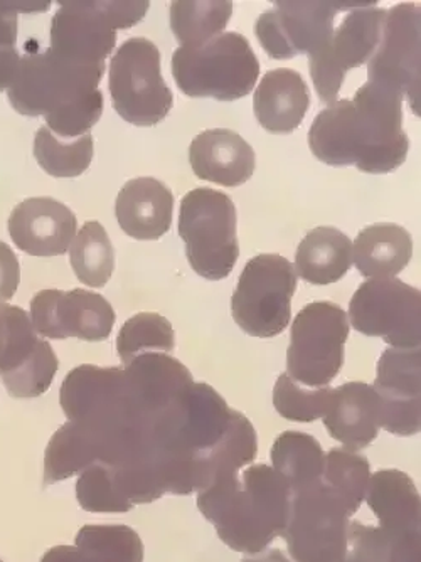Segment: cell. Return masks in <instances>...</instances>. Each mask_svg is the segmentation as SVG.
<instances>
[{"mask_svg":"<svg viewBox=\"0 0 421 562\" xmlns=\"http://www.w3.org/2000/svg\"><path fill=\"white\" fill-rule=\"evenodd\" d=\"M270 457L272 469L284 479L293 495L322 482L325 453L321 443L307 432H281L272 447Z\"/></svg>","mask_w":421,"mask_h":562,"instance_id":"cell-30","label":"cell"},{"mask_svg":"<svg viewBox=\"0 0 421 562\" xmlns=\"http://www.w3.org/2000/svg\"><path fill=\"white\" fill-rule=\"evenodd\" d=\"M41 562H144V544L129 526H85L76 546L49 549Z\"/></svg>","mask_w":421,"mask_h":562,"instance_id":"cell-27","label":"cell"},{"mask_svg":"<svg viewBox=\"0 0 421 562\" xmlns=\"http://www.w3.org/2000/svg\"><path fill=\"white\" fill-rule=\"evenodd\" d=\"M103 447L93 432L68 422L53 435L44 457V487L71 479L100 462Z\"/></svg>","mask_w":421,"mask_h":562,"instance_id":"cell-31","label":"cell"},{"mask_svg":"<svg viewBox=\"0 0 421 562\" xmlns=\"http://www.w3.org/2000/svg\"><path fill=\"white\" fill-rule=\"evenodd\" d=\"M21 55L15 47L0 46V91L9 90L14 83Z\"/></svg>","mask_w":421,"mask_h":562,"instance_id":"cell-43","label":"cell"},{"mask_svg":"<svg viewBox=\"0 0 421 562\" xmlns=\"http://www.w3.org/2000/svg\"><path fill=\"white\" fill-rule=\"evenodd\" d=\"M347 318L359 334L381 337L392 349H418L421 292L397 278H373L354 293Z\"/></svg>","mask_w":421,"mask_h":562,"instance_id":"cell-13","label":"cell"},{"mask_svg":"<svg viewBox=\"0 0 421 562\" xmlns=\"http://www.w3.org/2000/svg\"><path fill=\"white\" fill-rule=\"evenodd\" d=\"M123 372L135 418L145 426H151L195 384L189 369L163 352L142 353Z\"/></svg>","mask_w":421,"mask_h":562,"instance_id":"cell-20","label":"cell"},{"mask_svg":"<svg viewBox=\"0 0 421 562\" xmlns=\"http://www.w3.org/2000/svg\"><path fill=\"white\" fill-rule=\"evenodd\" d=\"M403 94L367 81L354 100L334 101L309 132L313 156L331 167L389 173L403 166L410 138L403 131Z\"/></svg>","mask_w":421,"mask_h":562,"instance_id":"cell-1","label":"cell"},{"mask_svg":"<svg viewBox=\"0 0 421 562\" xmlns=\"http://www.w3.org/2000/svg\"><path fill=\"white\" fill-rule=\"evenodd\" d=\"M322 419L329 435L347 450H364L381 429V400L369 384L346 382L332 393Z\"/></svg>","mask_w":421,"mask_h":562,"instance_id":"cell-23","label":"cell"},{"mask_svg":"<svg viewBox=\"0 0 421 562\" xmlns=\"http://www.w3.org/2000/svg\"><path fill=\"white\" fill-rule=\"evenodd\" d=\"M21 281V265L11 246L0 241V305L11 300Z\"/></svg>","mask_w":421,"mask_h":562,"instance_id":"cell-42","label":"cell"},{"mask_svg":"<svg viewBox=\"0 0 421 562\" xmlns=\"http://www.w3.org/2000/svg\"><path fill=\"white\" fill-rule=\"evenodd\" d=\"M292 497L284 479L259 463L208 483L198 492V508L228 548L253 555L284 538Z\"/></svg>","mask_w":421,"mask_h":562,"instance_id":"cell-2","label":"cell"},{"mask_svg":"<svg viewBox=\"0 0 421 562\" xmlns=\"http://www.w3.org/2000/svg\"><path fill=\"white\" fill-rule=\"evenodd\" d=\"M174 195L154 177H139L123 186L115 202L120 227L130 238L155 241L173 226Z\"/></svg>","mask_w":421,"mask_h":562,"instance_id":"cell-24","label":"cell"},{"mask_svg":"<svg viewBox=\"0 0 421 562\" xmlns=\"http://www.w3.org/2000/svg\"><path fill=\"white\" fill-rule=\"evenodd\" d=\"M0 562H2V561H0Z\"/></svg>","mask_w":421,"mask_h":562,"instance_id":"cell-45","label":"cell"},{"mask_svg":"<svg viewBox=\"0 0 421 562\" xmlns=\"http://www.w3.org/2000/svg\"><path fill=\"white\" fill-rule=\"evenodd\" d=\"M109 88L113 109L132 125H157L173 110V91L160 69V50L145 37H132L115 50Z\"/></svg>","mask_w":421,"mask_h":562,"instance_id":"cell-9","label":"cell"},{"mask_svg":"<svg viewBox=\"0 0 421 562\" xmlns=\"http://www.w3.org/2000/svg\"><path fill=\"white\" fill-rule=\"evenodd\" d=\"M179 236L199 277L211 281L230 277L240 257L233 199L208 188L188 192L180 201Z\"/></svg>","mask_w":421,"mask_h":562,"instance_id":"cell-5","label":"cell"},{"mask_svg":"<svg viewBox=\"0 0 421 562\" xmlns=\"http://www.w3.org/2000/svg\"><path fill=\"white\" fill-rule=\"evenodd\" d=\"M69 261L78 280L91 289H103L115 270V249L98 221H87L73 239Z\"/></svg>","mask_w":421,"mask_h":562,"instance_id":"cell-35","label":"cell"},{"mask_svg":"<svg viewBox=\"0 0 421 562\" xmlns=\"http://www.w3.org/2000/svg\"><path fill=\"white\" fill-rule=\"evenodd\" d=\"M353 263V245L335 227L321 226L307 233L296 252V273L312 285L342 280Z\"/></svg>","mask_w":421,"mask_h":562,"instance_id":"cell-29","label":"cell"},{"mask_svg":"<svg viewBox=\"0 0 421 562\" xmlns=\"http://www.w3.org/2000/svg\"><path fill=\"white\" fill-rule=\"evenodd\" d=\"M231 15L226 0H177L170 4V30L180 46H201L223 33Z\"/></svg>","mask_w":421,"mask_h":562,"instance_id":"cell-34","label":"cell"},{"mask_svg":"<svg viewBox=\"0 0 421 562\" xmlns=\"http://www.w3.org/2000/svg\"><path fill=\"white\" fill-rule=\"evenodd\" d=\"M256 453H258V437L252 422L233 409L230 428L224 432L220 443L201 457L202 475H204L202 488L218 476L242 472L246 465L253 463Z\"/></svg>","mask_w":421,"mask_h":562,"instance_id":"cell-33","label":"cell"},{"mask_svg":"<svg viewBox=\"0 0 421 562\" xmlns=\"http://www.w3.org/2000/svg\"><path fill=\"white\" fill-rule=\"evenodd\" d=\"M347 562V561H346Z\"/></svg>","mask_w":421,"mask_h":562,"instance_id":"cell-46","label":"cell"},{"mask_svg":"<svg viewBox=\"0 0 421 562\" xmlns=\"http://www.w3.org/2000/svg\"><path fill=\"white\" fill-rule=\"evenodd\" d=\"M369 476H372V465L364 454L354 453L347 448H332L325 454L322 482L344 502L351 517L359 510L361 504L366 498Z\"/></svg>","mask_w":421,"mask_h":562,"instance_id":"cell-36","label":"cell"},{"mask_svg":"<svg viewBox=\"0 0 421 562\" xmlns=\"http://www.w3.org/2000/svg\"><path fill=\"white\" fill-rule=\"evenodd\" d=\"M420 22V5L408 2L388 9L381 43L367 63V81L407 97L417 116H421Z\"/></svg>","mask_w":421,"mask_h":562,"instance_id":"cell-17","label":"cell"},{"mask_svg":"<svg viewBox=\"0 0 421 562\" xmlns=\"http://www.w3.org/2000/svg\"><path fill=\"white\" fill-rule=\"evenodd\" d=\"M76 498L87 513L120 514L134 508L123 501L109 469L101 463H93L80 473V479L76 482Z\"/></svg>","mask_w":421,"mask_h":562,"instance_id":"cell-40","label":"cell"},{"mask_svg":"<svg viewBox=\"0 0 421 562\" xmlns=\"http://www.w3.org/2000/svg\"><path fill=\"white\" fill-rule=\"evenodd\" d=\"M9 235L31 257H62L76 238L78 221L63 202L51 198L25 199L9 217Z\"/></svg>","mask_w":421,"mask_h":562,"instance_id":"cell-21","label":"cell"},{"mask_svg":"<svg viewBox=\"0 0 421 562\" xmlns=\"http://www.w3.org/2000/svg\"><path fill=\"white\" fill-rule=\"evenodd\" d=\"M331 387H303L288 374L275 382L274 406L281 418L293 423H312L324 418L331 404Z\"/></svg>","mask_w":421,"mask_h":562,"instance_id":"cell-39","label":"cell"},{"mask_svg":"<svg viewBox=\"0 0 421 562\" xmlns=\"http://www.w3.org/2000/svg\"><path fill=\"white\" fill-rule=\"evenodd\" d=\"M31 322L46 339L103 342L112 334L115 312L109 300L88 290H43L31 300Z\"/></svg>","mask_w":421,"mask_h":562,"instance_id":"cell-18","label":"cell"},{"mask_svg":"<svg viewBox=\"0 0 421 562\" xmlns=\"http://www.w3.org/2000/svg\"><path fill=\"white\" fill-rule=\"evenodd\" d=\"M388 9H354L344 18L331 41L309 56L310 76L322 103L337 101L344 78L351 69L369 63L381 43Z\"/></svg>","mask_w":421,"mask_h":562,"instance_id":"cell-15","label":"cell"},{"mask_svg":"<svg viewBox=\"0 0 421 562\" xmlns=\"http://www.w3.org/2000/svg\"><path fill=\"white\" fill-rule=\"evenodd\" d=\"M310 106L309 87L300 72L280 68L263 76L253 97L256 120L270 134H292Z\"/></svg>","mask_w":421,"mask_h":562,"instance_id":"cell-25","label":"cell"},{"mask_svg":"<svg viewBox=\"0 0 421 562\" xmlns=\"http://www.w3.org/2000/svg\"><path fill=\"white\" fill-rule=\"evenodd\" d=\"M51 2H0V46L15 47L19 12H46Z\"/></svg>","mask_w":421,"mask_h":562,"instance_id":"cell-41","label":"cell"},{"mask_svg":"<svg viewBox=\"0 0 421 562\" xmlns=\"http://www.w3.org/2000/svg\"><path fill=\"white\" fill-rule=\"evenodd\" d=\"M242 562H290L280 549H265L258 554L248 555Z\"/></svg>","mask_w":421,"mask_h":562,"instance_id":"cell-44","label":"cell"},{"mask_svg":"<svg viewBox=\"0 0 421 562\" xmlns=\"http://www.w3.org/2000/svg\"><path fill=\"white\" fill-rule=\"evenodd\" d=\"M413 257V239L398 224L379 223L366 227L353 245V261L366 278H392L408 267Z\"/></svg>","mask_w":421,"mask_h":562,"instance_id":"cell-28","label":"cell"},{"mask_svg":"<svg viewBox=\"0 0 421 562\" xmlns=\"http://www.w3.org/2000/svg\"><path fill=\"white\" fill-rule=\"evenodd\" d=\"M103 75L104 68L75 65L47 47L21 56L9 101L21 115L49 119L97 93Z\"/></svg>","mask_w":421,"mask_h":562,"instance_id":"cell-7","label":"cell"},{"mask_svg":"<svg viewBox=\"0 0 421 562\" xmlns=\"http://www.w3.org/2000/svg\"><path fill=\"white\" fill-rule=\"evenodd\" d=\"M347 562H421L420 532H389L350 522Z\"/></svg>","mask_w":421,"mask_h":562,"instance_id":"cell-32","label":"cell"},{"mask_svg":"<svg viewBox=\"0 0 421 562\" xmlns=\"http://www.w3.org/2000/svg\"><path fill=\"white\" fill-rule=\"evenodd\" d=\"M174 347L176 334L173 324L155 312H142L130 317L117 337V352L125 366L142 353L173 352Z\"/></svg>","mask_w":421,"mask_h":562,"instance_id":"cell-38","label":"cell"},{"mask_svg":"<svg viewBox=\"0 0 421 562\" xmlns=\"http://www.w3.org/2000/svg\"><path fill=\"white\" fill-rule=\"evenodd\" d=\"M173 75L186 97L234 101L252 93L259 63L245 36L224 33L201 46L177 47Z\"/></svg>","mask_w":421,"mask_h":562,"instance_id":"cell-3","label":"cell"},{"mask_svg":"<svg viewBox=\"0 0 421 562\" xmlns=\"http://www.w3.org/2000/svg\"><path fill=\"white\" fill-rule=\"evenodd\" d=\"M51 21V49L75 65L104 68L115 49L117 33L130 30L147 14L148 2L81 0L59 2Z\"/></svg>","mask_w":421,"mask_h":562,"instance_id":"cell-4","label":"cell"},{"mask_svg":"<svg viewBox=\"0 0 421 562\" xmlns=\"http://www.w3.org/2000/svg\"><path fill=\"white\" fill-rule=\"evenodd\" d=\"M350 318L332 302H313L297 314L287 350V374L302 386L328 387L344 364Z\"/></svg>","mask_w":421,"mask_h":562,"instance_id":"cell-10","label":"cell"},{"mask_svg":"<svg viewBox=\"0 0 421 562\" xmlns=\"http://www.w3.org/2000/svg\"><path fill=\"white\" fill-rule=\"evenodd\" d=\"M189 162L196 177L202 181L239 188L252 179L256 156L242 135L217 128L202 132L192 140Z\"/></svg>","mask_w":421,"mask_h":562,"instance_id":"cell-22","label":"cell"},{"mask_svg":"<svg viewBox=\"0 0 421 562\" xmlns=\"http://www.w3.org/2000/svg\"><path fill=\"white\" fill-rule=\"evenodd\" d=\"M59 401L68 422L93 432L103 453L126 432L142 428L130 404L123 369L91 364L75 368L63 381Z\"/></svg>","mask_w":421,"mask_h":562,"instance_id":"cell-6","label":"cell"},{"mask_svg":"<svg viewBox=\"0 0 421 562\" xmlns=\"http://www.w3.org/2000/svg\"><path fill=\"white\" fill-rule=\"evenodd\" d=\"M366 502L389 532H420V492L401 470H379L369 476Z\"/></svg>","mask_w":421,"mask_h":562,"instance_id":"cell-26","label":"cell"},{"mask_svg":"<svg viewBox=\"0 0 421 562\" xmlns=\"http://www.w3.org/2000/svg\"><path fill=\"white\" fill-rule=\"evenodd\" d=\"M296 290L297 273L287 258L258 255L243 268L231 296L233 321L252 337L280 336L292 321Z\"/></svg>","mask_w":421,"mask_h":562,"instance_id":"cell-8","label":"cell"},{"mask_svg":"<svg viewBox=\"0 0 421 562\" xmlns=\"http://www.w3.org/2000/svg\"><path fill=\"white\" fill-rule=\"evenodd\" d=\"M58 357L34 330L27 312L0 305V379L18 400L43 396L55 381Z\"/></svg>","mask_w":421,"mask_h":562,"instance_id":"cell-14","label":"cell"},{"mask_svg":"<svg viewBox=\"0 0 421 562\" xmlns=\"http://www.w3.org/2000/svg\"><path fill=\"white\" fill-rule=\"evenodd\" d=\"M418 349H386L378 361L375 391L381 400V428L397 437H413L421 429Z\"/></svg>","mask_w":421,"mask_h":562,"instance_id":"cell-19","label":"cell"},{"mask_svg":"<svg viewBox=\"0 0 421 562\" xmlns=\"http://www.w3.org/2000/svg\"><path fill=\"white\" fill-rule=\"evenodd\" d=\"M363 2H275L255 24L259 44L270 58L310 56L331 41L334 18L344 9L367 8Z\"/></svg>","mask_w":421,"mask_h":562,"instance_id":"cell-16","label":"cell"},{"mask_svg":"<svg viewBox=\"0 0 421 562\" xmlns=\"http://www.w3.org/2000/svg\"><path fill=\"white\" fill-rule=\"evenodd\" d=\"M346 505L324 482L292 497L284 538L296 562H346Z\"/></svg>","mask_w":421,"mask_h":562,"instance_id":"cell-12","label":"cell"},{"mask_svg":"<svg viewBox=\"0 0 421 562\" xmlns=\"http://www.w3.org/2000/svg\"><path fill=\"white\" fill-rule=\"evenodd\" d=\"M34 157L44 172L62 179L81 176L93 160V137L91 134L63 142L47 126H41L34 138Z\"/></svg>","mask_w":421,"mask_h":562,"instance_id":"cell-37","label":"cell"},{"mask_svg":"<svg viewBox=\"0 0 421 562\" xmlns=\"http://www.w3.org/2000/svg\"><path fill=\"white\" fill-rule=\"evenodd\" d=\"M231 413L233 409L213 387L195 382L151 423L152 443L163 457H202L224 437Z\"/></svg>","mask_w":421,"mask_h":562,"instance_id":"cell-11","label":"cell"}]
</instances>
